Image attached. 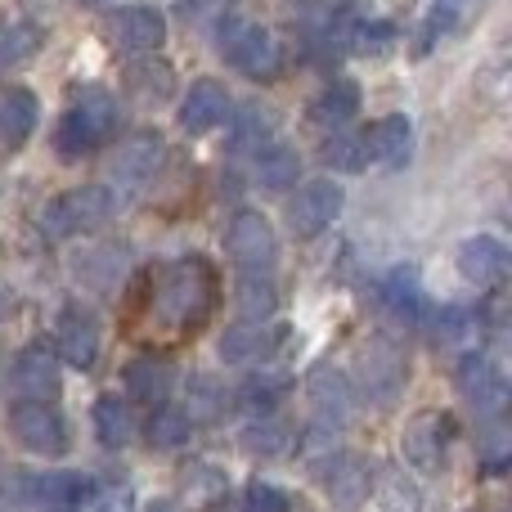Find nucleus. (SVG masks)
Instances as JSON below:
<instances>
[{"label":"nucleus","instance_id":"29","mask_svg":"<svg viewBox=\"0 0 512 512\" xmlns=\"http://www.w3.org/2000/svg\"><path fill=\"white\" fill-rule=\"evenodd\" d=\"M95 436H99V445H108V450H122V445L135 436L131 409H126L117 396H104L95 405Z\"/></svg>","mask_w":512,"mask_h":512},{"label":"nucleus","instance_id":"43","mask_svg":"<svg viewBox=\"0 0 512 512\" xmlns=\"http://www.w3.org/2000/svg\"><path fill=\"white\" fill-rule=\"evenodd\" d=\"M144 512H185V508H180L176 499H153V504L144 508Z\"/></svg>","mask_w":512,"mask_h":512},{"label":"nucleus","instance_id":"44","mask_svg":"<svg viewBox=\"0 0 512 512\" xmlns=\"http://www.w3.org/2000/svg\"><path fill=\"white\" fill-rule=\"evenodd\" d=\"M81 5H99V0H81Z\"/></svg>","mask_w":512,"mask_h":512},{"label":"nucleus","instance_id":"30","mask_svg":"<svg viewBox=\"0 0 512 512\" xmlns=\"http://www.w3.org/2000/svg\"><path fill=\"white\" fill-rule=\"evenodd\" d=\"M126 90H131L140 104H162L171 95V68L167 63H153V54H144V63L126 68Z\"/></svg>","mask_w":512,"mask_h":512},{"label":"nucleus","instance_id":"36","mask_svg":"<svg viewBox=\"0 0 512 512\" xmlns=\"http://www.w3.org/2000/svg\"><path fill=\"white\" fill-rule=\"evenodd\" d=\"M225 409V391L216 387L212 378H194L189 382V405H185V418L189 423H216Z\"/></svg>","mask_w":512,"mask_h":512},{"label":"nucleus","instance_id":"19","mask_svg":"<svg viewBox=\"0 0 512 512\" xmlns=\"http://www.w3.org/2000/svg\"><path fill=\"white\" fill-rule=\"evenodd\" d=\"M378 297H382V310H387L396 324H409V328L423 324L427 297H423V283H418V270H414V265H400V270H391L387 279H382Z\"/></svg>","mask_w":512,"mask_h":512},{"label":"nucleus","instance_id":"35","mask_svg":"<svg viewBox=\"0 0 512 512\" xmlns=\"http://www.w3.org/2000/svg\"><path fill=\"white\" fill-rule=\"evenodd\" d=\"M230 149L234 153H261V149H270V117L261 113V108H248V113L234 122V135H230Z\"/></svg>","mask_w":512,"mask_h":512},{"label":"nucleus","instance_id":"17","mask_svg":"<svg viewBox=\"0 0 512 512\" xmlns=\"http://www.w3.org/2000/svg\"><path fill=\"white\" fill-rule=\"evenodd\" d=\"M54 346L59 355L72 364V369H95L99 360V324L90 310L81 306H68L59 315V328H54Z\"/></svg>","mask_w":512,"mask_h":512},{"label":"nucleus","instance_id":"14","mask_svg":"<svg viewBox=\"0 0 512 512\" xmlns=\"http://www.w3.org/2000/svg\"><path fill=\"white\" fill-rule=\"evenodd\" d=\"M9 382H14L18 400H36V405H54L59 400V360H54L45 346H27L18 351L14 369H9Z\"/></svg>","mask_w":512,"mask_h":512},{"label":"nucleus","instance_id":"3","mask_svg":"<svg viewBox=\"0 0 512 512\" xmlns=\"http://www.w3.org/2000/svg\"><path fill=\"white\" fill-rule=\"evenodd\" d=\"M5 499L9 508H54V512H72V508H86L95 504V481L86 472H14L5 481Z\"/></svg>","mask_w":512,"mask_h":512},{"label":"nucleus","instance_id":"20","mask_svg":"<svg viewBox=\"0 0 512 512\" xmlns=\"http://www.w3.org/2000/svg\"><path fill=\"white\" fill-rule=\"evenodd\" d=\"M36 122H41V104L32 90L5 86L0 90V149H23L32 140Z\"/></svg>","mask_w":512,"mask_h":512},{"label":"nucleus","instance_id":"37","mask_svg":"<svg viewBox=\"0 0 512 512\" xmlns=\"http://www.w3.org/2000/svg\"><path fill=\"white\" fill-rule=\"evenodd\" d=\"M189 432H194V423L185 418V409H162L149 423L153 450H180V445H189Z\"/></svg>","mask_w":512,"mask_h":512},{"label":"nucleus","instance_id":"18","mask_svg":"<svg viewBox=\"0 0 512 512\" xmlns=\"http://www.w3.org/2000/svg\"><path fill=\"white\" fill-rule=\"evenodd\" d=\"M328 472H324V490L337 508H360L373 495V472L360 454H328Z\"/></svg>","mask_w":512,"mask_h":512},{"label":"nucleus","instance_id":"39","mask_svg":"<svg viewBox=\"0 0 512 512\" xmlns=\"http://www.w3.org/2000/svg\"><path fill=\"white\" fill-rule=\"evenodd\" d=\"M324 162L337 171H360L364 167V144L360 140H346V135H333L324 144Z\"/></svg>","mask_w":512,"mask_h":512},{"label":"nucleus","instance_id":"27","mask_svg":"<svg viewBox=\"0 0 512 512\" xmlns=\"http://www.w3.org/2000/svg\"><path fill=\"white\" fill-rule=\"evenodd\" d=\"M41 45V27L27 23V18H0V72L27 63Z\"/></svg>","mask_w":512,"mask_h":512},{"label":"nucleus","instance_id":"7","mask_svg":"<svg viewBox=\"0 0 512 512\" xmlns=\"http://www.w3.org/2000/svg\"><path fill=\"white\" fill-rule=\"evenodd\" d=\"M225 252L243 274H270L274 256H279L274 225L261 212H239L230 221V230H225Z\"/></svg>","mask_w":512,"mask_h":512},{"label":"nucleus","instance_id":"2","mask_svg":"<svg viewBox=\"0 0 512 512\" xmlns=\"http://www.w3.org/2000/svg\"><path fill=\"white\" fill-rule=\"evenodd\" d=\"M117 135V99L108 90H81L68 104V113L59 117V131H54V149L63 158H86V153L104 149Z\"/></svg>","mask_w":512,"mask_h":512},{"label":"nucleus","instance_id":"28","mask_svg":"<svg viewBox=\"0 0 512 512\" xmlns=\"http://www.w3.org/2000/svg\"><path fill=\"white\" fill-rule=\"evenodd\" d=\"M270 346H274V333H265L261 324H234L230 333L221 337V360L225 364H248V360L270 355Z\"/></svg>","mask_w":512,"mask_h":512},{"label":"nucleus","instance_id":"6","mask_svg":"<svg viewBox=\"0 0 512 512\" xmlns=\"http://www.w3.org/2000/svg\"><path fill=\"white\" fill-rule=\"evenodd\" d=\"M355 373H360V387L369 391L378 405H391L409 378V360L391 337H369V342H360V351H355Z\"/></svg>","mask_w":512,"mask_h":512},{"label":"nucleus","instance_id":"24","mask_svg":"<svg viewBox=\"0 0 512 512\" xmlns=\"http://www.w3.org/2000/svg\"><path fill=\"white\" fill-rule=\"evenodd\" d=\"M126 265H131V252L126 248H113V243H104V248H86L77 256V279L90 283V288H99V292H108V288L122 283Z\"/></svg>","mask_w":512,"mask_h":512},{"label":"nucleus","instance_id":"9","mask_svg":"<svg viewBox=\"0 0 512 512\" xmlns=\"http://www.w3.org/2000/svg\"><path fill=\"white\" fill-rule=\"evenodd\" d=\"M454 436V418L441 414V409H423L405 423V436H400V454H405L409 468L418 472H436L445 463V450H450Z\"/></svg>","mask_w":512,"mask_h":512},{"label":"nucleus","instance_id":"41","mask_svg":"<svg viewBox=\"0 0 512 512\" xmlns=\"http://www.w3.org/2000/svg\"><path fill=\"white\" fill-rule=\"evenodd\" d=\"M382 486H387V508L391 512H418V490L409 486V481H400V472H387Z\"/></svg>","mask_w":512,"mask_h":512},{"label":"nucleus","instance_id":"4","mask_svg":"<svg viewBox=\"0 0 512 512\" xmlns=\"http://www.w3.org/2000/svg\"><path fill=\"white\" fill-rule=\"evenodd\" d=\"M221 54L252 81H274L283 72V50L274 32L248 18H221Z\"/></svg>","mask_w":512,"mask_h":512},{"label":"nucleus","instance_id":"10","mask_svg":"<svg viewBox=\"0 0 512 512\" xmlns=\"http://www.w3.org/2000/svg\"><path fill=\"white\" fill-rule=\"evenodd\" d=\"M454 382H459V396L468 400L477 414H486V418L504 414L508 378H504V369H499L490 355H468V360L459 364V373H454Z\"/></svg>","mask_w":512,"mask_h":512},{"label":"nucleus","instance_id":"42","mask_svg":"<svg viewBox=\"0 0 512 512\" xmlns=\"http://www.w3.org/2000/svg\"><path fill=\"white\" fill-rule=\"evenodd\" d=\"M243 512H288V499L279 495L274 486H248V495H243Z\"/></svg>","mask_w":512,"mask_h":512},{"label":"nucleus","instance_id":"15","mask_svg":"<svg viewBox=\"0 0 512 512\" xmlns=\"http://www.w3.org/2000/svg\"><path fill=\"white\" fill-rule=\"evenodd\" d=\"M306 391H310V409H315V423H319V427L337 432L342 423H351V414H355V391H351V382H346L337 369L319 364V369L310 373Z\"/></svg>","mask_w":512,"mask_h":512},{"label":"nucleus","instance_id":"22","mask_svg":"<svg viewBox=\"0 0 512 512\" xmlns=\"http://www.w3.org/2000/svg\"><path fill=\"white\" fill-rule=\"evenodd\" d=\"M225 113H230V95H225V86L212 81V77H203V81L189 86L185 104H180V126H185L189 135H203V131H212V126H221Z\"/></svg>","mask_w":512,"mask_h":512},{"label":"nucleus","instance_id":"23","mask_svg":"<svg viewBox=\"0 0 512 512\" xmlns=\"http://www.w3.org/2000/svg\"><path fill=\"white\" fill-rule=\"evenodd\" d=\"M364 153L382 167H405L409 153H414V126H409L405 113H391L382 122H373L369 140H364Z\"/></svg>","mask_w":512,"mask_h":512},{"label":"nucleus","instance_id":"34","mask_svg":"<svg viewBox=\"0 0 512 512\" xmlns=\"http://www.w3.org/2000/svg\"><path fill=\"white\" fill-rule=\"evenodd\" d=\"M297 153L292 149H261L256 153V180H261L265 189H288L297 185Z\"/></svg>","mask_w":512,"mask_h":512},{"label":"nucleus","instance_id":"21","mask_svg":"<svg viewBox=\"0 0 512 512\" xmlns=\"http://www.w3.org/2000/svg\"><path fill=\"white\" fill-rule=\"evenodd\" d=\"M122 382L140 405H162V400L171 396V387H176V364H171L167 355H135V360L126 364Z\"/></svg>","mask_w":512,"mask_h":512},{"label":"nucleus","instance_id":"25","mask_svg":"<svg viewBox=\"0 0 512 512\" xmlns=\"http://www.w3.org/2000/svg\"><path fill=\"white\" fill-rule=\"evenodd\" d=\"M355 113H360V86H355V81H333V86H324L315 95V104H310V122L328 126V131L346 126Z\"/></svg>","mask_w":512,"mask_h":512},{"label":"nucleus","instance_id":"16","mask_svg":"<svg viewBox=\"0 0 512 512\" xmlns=\"http://www.w3.org/2000/svg\"><path fill=\"white\" fill-rule=\"evenodd\" d=\"M162 153H167V144H162L158 131L126 135L113 149V167L108 171H113L117 185H144V180H153V171L162 167Z\"/></svg>","mask_w":512,"mask_h":512},{"label":"nucleus","instance_id":"38","mask_svg":"<svg viewBox=\"0 0 512 512\" xmlns=\"http://www.w3.org/2000/svg\"><path fill=\"white\" fill-rule=\"evenodd\" d=\"M180 486L189 490L194 504H216V499L225 495V477L216 468H207V463H189L185 477H180Z\"/></svg>","mask_w":512,"mask_h":512},{"label":"nucleus","instance_id":"11","mask_svg":"<svg viewBox=\"0 0 512 512\" xmlns=\"http://www.w3.org/2000/svg\"><path fill=\"white\" fill-rule=\"evenodd\" d=\"M342 185H333V180H310V185L297 189V198H292L288 207V225L292 234H301V239H315V234H324L328 225L342 216Z\"/></svg>","mask_w":512,"mask_h":512},{"label":"nucleus","instance_id":"40","mask_svg":"<svg viewBox=\"0 0 512 512\" xmlns=\"http://www.w3.org/2000/svg\"><path fill=\"white\" fill-rule=\"evenodd\" d=\"M351 41L360 45L364 54H369V50L382 54L391 41H396V27H391V23H369V27H364V23H360V27H351Z\"/></svg>","mask_w":512,"mask_h":512},{"label":"nucleus","instance_id":"1","mask_svg":"<svg viewBox=\"0 0 512 512\" xmlns=\"http://www.w3.org/2000/svg\"><path fill=\"white\" fill-rule=\"evenodd\" d=\"M216 297H221V283H216L212 261L180 256V261H171L162 270L158 288H153V310H158L162 324L189 333V328L207 324V315L216 310Z\"/></svg>","mask_w":512,"mask_h":512},{"label":"nucleus","instance_id":"26","mask_svg":"<svg viewBox=\"0 0 512 512\" xmlns=\"http://www.w3.org/2000/svg\"><path fill=\"white\" fill-rule=\"evenodd\" d=\"M283 396H288V378L283 373H256V378L239 387V409L248 418H270Z\"/></svg>","mask_w":512,"mask_h":512},{"label":"nucleus","instance_id":"8","mask_svg":"<svg viewBox=\"0 0 512 512\" xmlns=\"http://www.w3.org/2000/svg\"><path fill=\"white\" fill-rule=\"evenodd\" d=\"M9 432L23 450L45 454V459H59L68 450V427H63L59 409L54 405H36V400H18L9 409Z\"/></svg>","mask_w":512,"mask_h":512},{"label":"nucleus","instance_id":"32","mask_svg":"<svg viewBox=\"0 0 512 512\" xmlns=\"http://www.w3.org/2000/svg\"><path fill=\"white\" fill-rule=\"evenodd\" d=\"M279 306V292H274L270 274H243L239 279V310H243V324H265Z\"/></svg>","mask_w":512,"mask_h":512},{"label":"nucleus","instance_id":"5","mask_svg":"<svg viewBox=\"0 0 512 512\" xmlns=\"http://www.w3.org/2000/svg\"><path fill=\"white\" fill-rule=\"evenodd\" d=\"M113 216V194L104 185H81L59 194L50 207L41 212V230L50 239H72V234H90L99 225H108Z\"/></svg>","mask_w":512,"mask_h":512},{"label":"nucleus","instance_id":"33","mask_svg":"<svg viewBox=\"0 0 512 512\" xmlns=\"http://www.w3.org/2000/svg\"><path fill=\"white\" fill-rule=\"evenodd\" d=\"M243 454H252V459H283V450L292 445L288 427H279L274 418H252L248 432L239 436Z\"/></svg>","mask_w":512,"mask_h":512},{"label":"nucleus","instance_id":"45","mask_svg":"<svg viewBox=\"0 0 512 512\" xmlns=\"http://www.w3.org/2000/svg\"><path fill=\"white\" fill-rule=\"evenodd\" d=\"M108 512H117V508H108Z\"/></svg>","mask_w":512,"mask_h":512},{"label":"nucleus","instance_id":"31","mask_svg":"<svg viewBox=\"0 0 512 512\" xmlns=\"http://www.w3.org/2000/svg\"><path fill=\"white\" fill-rule=\"evenodd\" d=\"M432 337H436V346H445V351H472V346H477V315H472V310H459V306L441 310L432 324Z\"/></svg>","mask_w":512,"mask_h":512},{"label":"nucleus","instance_id":"13","mask_svg":"<svg viewBox=\"0 0 512 512\" xmlns=\"http://www.w3.org/2000/svg\"><path fill=\"white\" fill-rule=\"evenodd\" d=\"M454 265H459V274L472 283V288H499L512 270V256L495 234H472V239L459 243Z\"/></svg>","mask_w":512,"mask_h":512},{"label":"nucleus","instance_id":"12","mask_svg":"<svg viewBox=\"0 0 512 512\" xmlns=\"http://www.w3.org/2000/svg\"><path fill=\"white\" fill-rule=\"evenodd\" d=\"M108 41L122 54H153L167 41V18H162V9H149V5L117 9L108 18Z\"/></svg>","mask_w":512,"mask_h":512}]
</instances>
